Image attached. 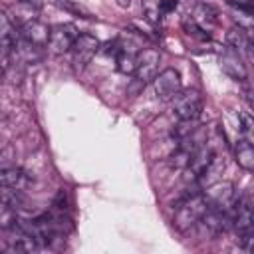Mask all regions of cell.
<instances>
[{
	"instance_id": "2e32d148",
	"label": "cell",
	"mask_w": 254,
	"mask_h": 254,
	"mask_svg": "<svg viewBox=\"0 0 254 254\" xmlns=\"http://www.w3.org/2000/svg\"><path fill=\"white\" fill-rule=\"evenodd\" d=\"M238 127H240V135L250 143H254V117L250 113H238Z\"/></svg>"
},
{
	"instance_id": "44dd1931",
	"label": "cell",
	"mask_w": 254,
	"mask_h": 254,
	"mask_svg": "<svg viewBox=\"0 0 254 254\" xmlns=\"http://www.w3.org/2000/svg\"><path fill=\"white\" fill-rule=\"evenodd\" d=\"M175 8H177V0H159V12L161 14L175 12Z\"/></svg>"
},
{
	"instance_id": "8fae6325",
	"label": "cell",
	"mask_w": 254,
	"mask_h": 254,
	"mask_svg": "<svg viewBox=\"0 0 254 254\" xmlns=\"http://www.w3.org/2000/svg\"><path fill=\"white\" fill-rule=\"evenodd\" d=\"M234 159L244 171L254 173V145L248 139L242 137L234 143Z\"/></svg>"
},
{
	"instance_id": "8992f818",
	"label": "cell",
	"mask_w": 254,
	"mask_h": 254,
	"mask_svg": "<svg viewBox=\"0 0 254 254\" xmlns=\"http://www.w3.org/2000/svg\"><path fill=\"white\" fill-rule=\"evenodd\" d=\"M79 32L75 30L73 24H58L52 28V34H50V42H48V50L56 56L60 54H65L73 48L75 40H77Z\"/></svg>"
},
{
	"instance_id": "cb8c5ba5",
	"label": "cell",
	"mask_w": 254,
	"mask_h": 254,
	"mask_svg": "<svg viewBox=\"0 0 254 254\" xmlns=\"http://www.w3.org/2000/svg\"><path fill=\"white\" fill-rule=\"evenodd\" d=\"M248 56H250V60L254 62V48H252V46H248Z\"/></svg>"
},
{
	"instance_id": "7a4b0ae2",
	"label": "cell",
	"mask_w": 254,
	"mask_h": 254,
	"mask_svg": "<svg viewBox=\"0 0 254 254\" xmlns=\"http://www.w3.org/2000/svg\"><path fill=\"white\" fill-rule=\"evenodd\" d=\"M204 196L208 200V208H214V210H222V212H230L234 210L236 206V190L230 183H222V181H216L214 185L206 187L204 190Z\"/></svg>"
},
{
	"instance_id": "ffe728a7",
	"label": "cell",
	"mask_w": 254,
	"mask_h": 254,
	"mask_svg": "<svg viewBox=\"0 0 254 254\" xmlns=\"http://www.w3.org/2000/svg\"><path fill=\"white\" fill-rule=\"evenodd\" d=\"M67 204H69V198H67V190H58V194H56V198H54V206L60 210V212H64V210H67Z\"/></svg>"
},
{
	"instance_id": "5b68a950",
	"label": "cell",
	"mask_w": 254,
	"mask_h": 254,
	"mask_svg": "<svg viewBox=\"0 0 254 254\" xmlns=\"http://www.w3.org/2000/svg\"><path fill=\"white\" fill-rule=\"evenodd\" d=\"M153 89L157 93L159 99L163 101H173L181 91H183V83H181V73L173 67L163 69L161 73H157V77L153 79Z\"/></svg>"
},
{
	"instance_id": "30bf717a",
	"label": "cell",
	"mask_w": 254,
	"mask_h": 254,
	"mask_svg": "<svg viewBox=\"0 0 254 254\" xmlns=\"http://www.w3.org/2000/svg\"><path fill=\"white\" fill-rule=\"evenodd\" d=\"M220 67L222 71L232 77L234 81H246L248 79V69L244 65V62L240 60V56L234 52V50H226L222 56H220Z\"/></svg>"
},
{
	"instance_id": "d6986e66",
	"label": "cell",
	"mask_w": 254,
	"mask_h": 254,
	"mask_svg": "<svg viewBox=\"0 0 254 254\" xmlns=\"http://www.w3.org/2000/svg\"><path fill=\"white\" fill-rule=\"evenodd\" d=\"M62 8H65V10H69V12H75V14H79V16H83V18H87L89 16V12L81 6V4H77V2H73V0H56Z\"/></svg>"
},
{
	"instance_id": "e0dca14e",
	"label": "cell",
	"mask_w": 254,
	"mask_h": 254,
	"mask_svg": "<svg viewBox=\"0 0 254 254\" xmlns=\"http://www.w3.org/2000/svg\"><path fill=\"white\" fill-rule=\"evenodd\" d=\"M234 20L238 24V28L242 30H254V12L246 10L244 6H238L234 12Z\"/></svg>"
},
{
	"instance_id": "ac0fdd59",
	"label": "cell",
	"mask_w": 254,
	"mask_h": 254,
	"mask_svg": "<svg viewBox=\"0 0 254 254\" xmlns=\"http://www.w3.org/2000/svg\"><path fill=\"white\" fill-rule=\"evenodd\" d=\"M183 30H185V34L194 36V38H208V34H202L204 30H202V26L196 22L194 16H185V18H183Z\"/></svg>"
},
{
	"instance_id": "6da1fadb",
	"label": "cell",
	"mask_w": 254,
	"mask_h": 254,
	"mask_svg": "<svg viewBox=\"0 0 254 254\" xmlns=\"http://www.w3.org/2000/svg\"><path fill=\"white\" fill-rule=\"evenodd\" d=\"M206 210H208V200L204 192H189L179 202L173 222L181 232H187L196 226V222L206 214Z\"/></svg>"
},
{
	"instance_id": "277c9868",
	"label": "cell",
	"mask_w": 254,
	"mask_h": 254,
	"mask_svg": "<svg viewBox=\"0 0 254 254\" xmlns=\"http://www.w3.org/2000/svg\"><path fill=\"white\" fill-rule=\"evenodd\" d=\"M173 111L179 119H198L202 113V95L198 89H185L173 99Z\"/></svg>"
},
{
	"instance_id": "7402d4cb",
	"label": "cell",
	"mask_w": 254,
	"mask_h": 254,
	"mask_svg": "<svg viewBox=\"0 0 254 254\" xmlns=\"http://www.w3.org/2000/svg\"><path fill=\"white\" fill-rule=\"evenodd\" d=\"M242 248H244V250H248V252H254V230L250 232V236L246 238V242L242 244Z\"/></svg>"
},
{
	"instance_id": "4fadbf2b",
	"label": "cell",
	"mask_w": 254,
	"mask_h": 254,
	"mask_svg": "<svg viewBox=\"0 0 254 254\" xmlns=\"http://www.w3.org/2000/svg\"><path fill=\"white\" fill-rule=\"evenodd\" d=\"M224 167H226V163H224V157H218V155H214V159L210 161V165L202 171V175L196 179V183H198V187H202V189H206V187H210V185H214L216 181H218V177L222 175V171H224Z\"/></svg>"
},
{
	"instance_id": "3957f363",
	"label": "cell",
	"mask_w": 254,
	"mask_h": 254,
	"mask_svg": "<svg viewBox=\"0 0 254 254\" xmlns=\"http://www.w3.org/2000/svg\"><path fill=\"white\" fill-rule=\"evenodd\" d=\"M232 226L236 232V240L242 246L246 242V238L250 236V232L254 230V198H244V200L236 202Z\"/></svg>"
},
{
	"instance_id": "5bb4252c",
	"label": "cell",
	"mask_w": 254,
	"mask_h": 254,
	"mask_svg": "<svg viewBox=\"0 0 254 254\" xmlns=\"http://www.w3.org/2000/svg\"><path fill=\"white\" fill-rule=\"evenodd\" d=\"M117 69L121 73H135L137 69V54H131L129 50L121 48L117 54Z\"/></svg>"
},
{
	"instance_id": "9a60e30c",
	"label": "cell",
	"mask_w": 254,
	"mask_h": 254,
	"mask_svg": "<svg viewBox=\"0 0 254 254\" xmlns=\"http://www.w3.org/2000/svg\"><path fill=\"white\" fill-rule=\"evenodd\" d=\"M226 44L232 48V50H238V48H242V50H248V38H246V32L242 30V28H232V30H228L226 32Z\"/></svg>"
},
{
	"instance_id": "52a82bcc",
	"label": "cell",
	"mask_w": 254,
	"mask_h": 254,
	"mask_svg": "<svg viewBox=\"0 0 254 254\" xmlns=\"http://www.w3.org/2000/svg\"><path fill=\"white\" fill-rule=\"evenodd\" d=\"M159 62H161V54L155 48H145L137 52V69H135V77L141 83L153 81L159 73Z\"/></svg>"
},
{
	"instance_id": "ba28073f",
	"label": "cell",
	"mask_w": 254,
	"mask_h": 254,
	"mask_svg": "<svg viewBox=\"0 0 254 254\" xmlns=\"http://www.w3.org/2000/svg\"><path fill=\"white\" fill-rule=\"evenodd\" d=\"M71 52H73V67L83 69L91 62V58L99 52V40L91 34H79Z\"/></svg>"
},
{
	"instance_id": "603a6c76",
	"label": "cell",
	"mask_w": 254,
	"mask_h": 254,
	"mask_svg": "<svg viewBox=\"0 0 254 254\" xmlns=\"http://www.w3.org/2000/svg\"><path fill=\"white\" fill-rule=\"evenodd\" d=\"M24 4H28L30 8H36V10H40V8L44 6V0H24Z\"/></svg>"
},
{
	"instance_id": "9c48e42d",
	"label": "cell",
	"mask_w": 254,
	"mask_h": 254,
	"mask_svg": "<svg viewBox=\"0 0 254 254\" xmlns=\"http://www.w3.org/2000/svg\"><path fill=\"white\" fill-rule=\"evenodd\" d=\"M50 34H52V28H48L44 22H40V20H36V18H30V20L24 22L22 28H20V36H22L28 44H32V46H36V48H46L48 42H50Z\"/></svg>"
},
{
	"instance_id": "7c38bea8",
	"label": "cell",
	"mask_w": 254,
	"mask_h": 254,
	"mask_svg": "<svg viewBox=\"0 0 254 254\" xmlns=\"http://www.w3.org/2000/svg\"><path fill=\"white\" fill-rule=\"evenodd\" d=\"M0 181H2V187H10L22 192L28 185V175L18 167H4L0 173Z\"/></svg>"
}]
</instances>
